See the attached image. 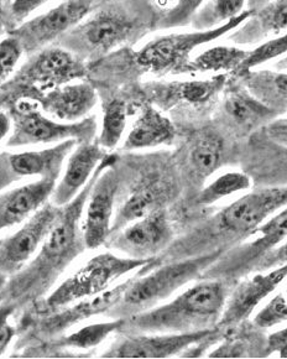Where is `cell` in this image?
I'll return each instance as SVG.
<instances>
[{
	"mask_svg": "<svg viewBox=\"0 0 287 359\" xmlns=\"http://www.w3.org/2000/svg\"><path fill=\"white\" fill-rule=\"evenodd\" d=\"M8 32V25H6V11L0 8V36Z\"/></svg>",
	"mask_w": 287,
	"mask_h": 359,
	"instance_id": "45",
	"label": "cell"
},
{
	"mask_svg": "<svg viewBox=\"0 0 287 359\" xmlns=\"http://www.w3.org/2000/svg\"><path fill=\"white\" fill-rule=\"evenodd\" d=\"M13 133L6 142L9 148L36 144L61 143L74 139L77 143L93 142L97 134L94 116H85L80 122H56L43 114L38 102L22 98L6 107Z\"/></svg>",
	"mask_w": 287,
	"mask_h": 359,
	"instance_id": "7",
	"label": "cell"
},
{
	"mask_svg": "<svg viewBox=\"0 0 287 359\" xmlns=\"http://www.w3.org/2000/svg\"><path fill=\"white\" fill-rule=\"evenodd\" d=\"M15 312L16 309L11 304L0 302V355L6 353L15 337L16 328L10 323V317Z\"/></svg>",
	"mask_w": 287,
	"mask_h": 359,
	"instance_id": "39",
	"label": "cell"
},
{
	"mask_svg": "<svg viewBox=\"0 0 287 359\" xmlns=\"http://www.w3.org/2000/svg\"><path fill=\"white\" fill-rule=\"evenodd\" d=\"M222 254L223 250H214L193 258L178 259L164 266L154 268L153 271L150 269L154 265L145 266L128 286L122 300L118 302L115 307H119V310L115 313L120 316L129 313L132 316L165 302L176 291L204 274Z\"/></svg>",
	"mask_w": 287,
	"mask_h": 359,
	"instance_id": "4",
	"label": "cell"
},
{
	"mask_svg": "<svg viewBox=\"0 0 287 359\" xmlns=\"http://www.w3.org/2000/svg\"><path fill=\"white\" fill-rule=\"evenodd\" d=\"M224 111L233 124L244 130L254 129L279 116L250 95L244 86H235L225 93Z\"/></svg>",
	"mask_w": 287,
	"mask_h": 359,
	"instance_id": "25",
	"label": "cell"
},
{
	"mask_svg": "<svg viewBox=\"0 0 287 359\" xmlns=\"http://www.w3.org/2000/svg\"><path fill=\"white\" fill-rule=\"evenodd\" d=\"M246 355V347L240 341H228L208 354V358H240Z\"/></svg>",
	"mask_w": 287,
	"mask_h": 359,
	"instance_id": "40",
	"label": "cell"
},
{
	"mask_svg": "<svg viewBox=\"0 0 287 359\" xmlns=\"http://www.w3.org/2000/svg\"><path fill=\"white\" fill-rule=\"evenodd\" d=\"M245 50L233 46H216L191 58L186 67V74H207V72H233L235 74L244 58Z\"/></svg>",
	"mask_w": 287,
	"mask_h": 359,
	"instance_id": "29",
	"label": "cell"
},
{
	"mask_svg": "<svg viewBox=\"0 0 287 359\" xmlns=\"http://www.w3.org/2000/svg\"><path fill=\"white\" fill-rule=\"evenodd\" d=\"M245 0H206L191 24L196 30H209L220 27L235 16L240 15L244 9Z\"/></svg>",
	"mask_w": 287,
	"mask_h": 359,
	"instance_id": "32",
	"label": "cell"
},
{
	"mask_svg": "<svg viewBox=\"0 0 287 359\" xmlns=\"http://www.w3.org/2000/svg\"><path fill=\"white\" fill-rule=\"evenodd\" d=\"M61 208L46 202L18 232L0 239V274H16L31 260L59 218Z\"/></svg>",
	"mask_w": 287,
	"mask_h": 359,
	"instance_id": "11",
	"label": "cell"
},
{
	"mask_svg": "<svg viewBox=\"0 0 287 359\" xmlns=\"http://www.w3.org/2000/svg\"><path fill=\"white\" fill-rule=\"evenodd\" d=\"M287 41L286 35L267 40L266 43H261L260 46L254 48L253 51H246L243 61L240 62L239 67L235 71V76L241 77L243 74L255 69L260 65L266 64L274 58L280 57L286 53Z\"/></svg>",
	"mask_w": 287,
	"mask_h": 359,
	"instance_id": "34",
	"label": "cell"
},
{
	"mask_svg": "<svg viewBox=\"0 0 287 359\" xmlns=\"http://www.w3.org/2000/svg\"><path fill=\"white\" fill-rule=\"evenodd\" d=\"M286 0H272L267 6L253 13L245 20V27L232 39L238 43H251L260 39L281 34L286 30Z\"/></svg>",
	"mask_w": 287,
	"mask_h": 359,
	"instance_id": "26",
	"label": "cell"
},
{
	"mask_svg": "<svg viewBox=\"0 0 287 359\" xmlns=\"http://www.w3.org/2000/svg\"><path fill=\"white\" fill-rule=\"evenodd\" d=\"M287 330L282 328L276 332H272L267 339L265 344V355L272 353H277L280 355V358L286 359V347H287Z\"/></svg>",
	"mask_w": 287,
	"mask_h": 359,
	"instance_id": "41",
	"label": "cell"
},
{
	"mask_svg": "<svg viewBox=\"0 0 287 359\" xmlns=\"http://www.w3.org/2000/svg\"><path fill=\"white\" fill-rule=\"evenodd\" d=\"M48 0H14L8 8H1L6 11V25L8 32L19 27L27 16L31 15L32 13L38 11L43 4H46Z\"/></svg>",
	"mask_w": 287,
	"mask_h": 359,
	"instance_id": "38",
	"label": "cell"
},
{
	"mask_svg": "<svg viewBox=\"0 0 287 359\" xmlns=\"http://www.w3.org/2000/svg\"><path fill=\"white\" fill-rule=\"evenodd\" d=\"M159 258H135L118 257L113 253L98 254L88 260L75 274L56 287L45 300L32 304L34 312L43 316L51 312L59 311L74 302L98 295L112 287L114 281L132 271L149 265H160Z\"/></svg>",
	"mask_w": 287,
	"mask_h": 359,
	"instance_id": "5",
	"label": "cell"
},
{
	"mask_svg": "<svg viewBox=\"0 0 287 359\" xmlns=\"http://www.w3.org/2000/svg\"><path fill=\"white\" fill-rule=\"evenodd\" d=\"M128 119V104L120 98H113L103 106V122L97 143L102 148L112 150L122 139Z\"/></svg>",
	"mask_w": 287,
	"mask_h": 359,
	"instance_id": "31",
	"label": "cell"
},
{
	"mask_svg": "<svg viewBox=\"0 0 287 359\" xmlns=\"http://www.w3.org/2000/svg\"><path fill=\"white\" fill-rule=\"evenodd\" d=\"M106 154V149L102 148L97 142L77 144V148L67 161L62 179L53 189L51 195L53 205L64 207L72 201L90 181Z\"/></svg>",
	"mask_w": 287,
	"mask_h": 359,
	"instance_id": "19",
	"label": "cell"
},
{
	"mask_svg": "<svg viewBox=\"0 0 287 359\" xmlns=\"http://www.w3.org/2000/svg\"><path fill=\"white\" fill-rule=\"evenodd\" d=\"M287 320V302L285 294L274 296L254 317V325L259 328H270Z\"/></svg>",
	"mask_w": 287,
	"mask_h": 359,
	"instance_id": "36",
	"label": "cell"
},
{
	"mask_svg": "<svg viewBox=\"0 0 287 359\" xmlns=\"http://www.w3.org/2000/svg\"><path fill=\"white\" fill-rule=\"evenodd\" d=\"M0 302H1V296H0Z\"/></svg>",
	"mask_w": 287,
	"mask_h": 359,
	"instance_id": "48",
	"label": "cell"
},
{
	"mask_svg": "<svg viewBox=\"0 0 287 359\" xmlns=\"http://www.w3.org/2000/svg\"><path fill=\"white\" fill-rule=\"evenodd\" d=\"M225 79V74H217L212 79H192L158 86L153 88L154 101L162 108L175 106L178 103L202 106L223 90Z\"/></svg>",
	"mask_w": 287,
	"mask_h": 359,
	"instance_id": "24",
	"label": "cell"
},
{
	"mask_svg": "<svg viewBox=\"0 0 287 359\" xmlns=\"http://www.w3.org/2000/svg\"><path fill=\"white\" fill-rule=\"evenodd\" d=\"M223 153V142L214 133H203L192 144L188 164L197 179L204 180L218 169Z\"/></svg>",
	"mask_w": 287,
	"mask_h": 359,
	"instance_id": "28",
	"label": "cell"
},
{
	"mask_svg": "<svg viewBox=\"0 0 287 359\" xmlns=\"http://www.w3.org/2000/svg\"><path fill=\"white\" fill-rule=\"evenodd\" d=\"M270 1H272V0H248V6H249L248 11L255 13L261 8L267 6Z\"/></svg>",
	"mask_w": 287,
	"mask_h": 359,
	"instance_id": "44",
	"label": "cell"
},
{
	"mask_svg": "<svg viewBox=\"0 0 287 359\" xmlns=\"http://www.w3.org/2000/svg\"><path fill=\"white\" fill-rule=\"evenodd\" d=\"M206 3V0H176V4L167 9L160 20V27H183L190 24L193 15Z\"/></svg>",
	"mask_w": 287,
	"mask_h": 359,
	"instance_id": "35",
	"label": "cell"
},
{
	"mask_svg": "<svg viewBox=\"0 0 287 359\" xmlns=\"http://www.w3.org/2000/svg\"><path fill=\"white\" fill-rule=\"evenodd\" d=\"M10 116L6 111H0V142L10 132Z\"/></svg>",
	"mask_w": 287,
	"mask_h": 359,
	"instance_id": "43",
	"label": "cell"
},
{
	"mask_svg": "<svg viewBox=\"0 0 287 359\" xmlns=\"http://www.w3.org/2000/svg\"><path fill=\"white\" fill-rule=\"evenodd\" d=\"M175 135V126L170 119L156 107L145 103L130 128L122 148L125 150L156 148L170 144Z\"/></svg>",
	"mask_w": 287,
	"mask_h": 359,
	"instance_id": "23",
	"label": "cell"
},
{
	"mask_svg": "<svg viewBox=\"0 0 287 359\" xmlns=\"http://www.w3.org/2000/svg\"><path fill=\"white\" fill-rule=\"evenodd\" d=\"M117 154H106L80 194L61 208L59 218L45 238L35 258L16 274L11 275L0 291L1 302L15 307L31 306L40 302L59 280L64 270L85 250L82 234V215L85 202L98 176L109 166L117 165Z\"/></svg>",
	"mask_w": 287,
	"mask_h": 359,
	"instance_id": "1",
	"label": "cell"
},
{
	"mask_svg": "<svg viewBox=\"0 0 287 359\" xmlns=\"http://www.w3.org/2000/svg\"><path fill=\"white\" fill-rule=\"evenodd\" d=\"M77 144L69 139L43 150L0 154V192L25 177L59 179L64 160Z\"/></svg>",
	"mask_w": 287,
	"mask_h": 359,
	"instance_id": "14",
	"label": "cell"
},
{
	"mask_svg": "<svg viewBox=\"0 0 287 359\" xmlns=\"http://www.w3.org/2000/svg\"><path fill=\"white\" fill-rule=\"evenodd\" d=\"M93 0H64L51 11L22 22L8 32L22 45L27 55H34L50 43H56L59 36L80 24L88 15Z\"/></svg>",
	"mask_w": 287,
	"mask_h": 359,
	"instance_id": "10",
	"label": "cell"
},
{
	"mask_svg": "<svg viewBox=\"0 0 287 359\" xmlns=\"http://www.w3.org/2000/svg\"><path fill=\"white\" fill-rule=\"evenodd\" d=\"M24 55L22 45L15 37L9 36L0 41V87L10 79L16 65Z\"/></svg>",
	"mask_w": 287,
	"mask_h": 359,
	"instance_id": "37",
	"label": "cell"
},
{
	"mask_svg": "<svg viewBox=\"0 0 287 359\" xmlns=\"http://www.w3.org/2000/svg\"><path fill=\"white\" fill-rule=\"evenodd\" d=\"M172 194V186L160 177L146 180L134 189L127 201L118 210L112 231H118L129 223L138 221L150 212L164 208Z\"/></svg>",
	"mask_w": 287,
	"mask_h": 359,
	"instance_id": "22",
	"label": "cell"
},
{
	"mask_svg": "<svg viewBox=\"0 0 287 359\" xmlns=\"http://www.w3.org/2000/svg\"><path fill=\"white\" fill-rule=\"evenodd\" d=\"M127 320L119 317L113 321L106 323H92L85 327L77 330L69 336L59 338L53 342L55 347H64V348L87 349L96 348L103 344L106 338L113 333H117L125 327Z\"/></svg>",
	"mask_w": 287,
	"mask_h": 359,
	"instance_id": "30",
	"label": "cell"
},
{
	"mask_svg": "<svg viewBox=\"0 0 287 359\" xmlns=\"http://www.w3.org/2000/svg\"><path fill=\"white\" fill-rule=\"evenodd\" d=\"M253 13L244 11L223 25L209 30L175 32L151 40L135 53L136 64L155 74H186L195 48L217 40L239 27Z\"/></svg>",
	"mask_w": 287,
	"mask_h": 359,
	"instance_id": "8",
	"label": "cell"
},
{
	"mask_svg": "<svg viewBox=\"0 0 287 359\" xmlns=\"http://www.w3.org/2000/svg\"><path fill=\"white\" fill-rule=\"evenodd\" d=\"M6 281H8V276L0 274V291L3 290V287L6 286Z\"/></svg>",
	"mask_w": 287,
	"mask_h": 359,
	"instance_id": "47",
	"label": "cell"
},
{
	"mask_svg": "<svg viewBox=\"0 0 287 359\" xmlns=\"http://www.w3.org/2000/svg\"><path fill=\"white\" fill-rule=\"evenodd\" d=\"M243 86L258 101L276 114L286 111V74L272 71H249L243 74Z\"/></svg>",
	"mask_w": 287,
	"mask_h": 359,
	"instance_id": "27",
	"label": "cell"
},
{
	"mask_svg": "<svg viewBox=\"0 0 287 359\" xmlns=\"http://www.w3.org/2000/svg\"><path fill=\"white\" fill-rule=\"evenodd\" d=\"M119 182L115 165L106 168L94 182L85 202V219L80 226L85 249H98L109 239Z\"/></svg>",
	"mask_w": 287,
	"mask_h": 359,
	"instance_id": "15",
	"label": "cell"
},
{
	"mask_svg": "<svg viewBox=\"0 0 287 359\" xmlns=\"http://www.w3.org/2000/svg\"><path fill=\"white\" fill-rule=\"evenodd\" d=\"M170 219L164 208L150 212L122 231L117 244L135 258H150L172 241Z\"/></svg>",
	"mask_w": 287,
	"mask_h": 359,
	"instance_id": "17",
	"label": "cell"
},
{
	"mask_svg": "<svg viewBox=\"0 0 287 359\" xmlns=\"http://www.w3.org/2000/svg\"><path fill=\"white\" fill-rule=\"evenodd\" d=\"M133 29V22L127 16L117 11H102L64 32L56 41V46L85 61L127 41Z\"/></svg>",
	"mask_w": 287,
	"mask_h": 359,
	"instance_id": "9",
	"label": "cell"
},
{
	"mask_svg": "<svg viewBox=\"0 0 287 359\" xmlns=\"http://www.w3.org/2000/svg\"><path fill=\"white\" fill-rule=\"evenodd\" d=\"M6 104H8V98H6V95L3 92H0V109L6 108Z\"/></svg>",
	"mask_w": 287,
	"mask_h": 359,
	"instance_id": "46",
	"label": "cell"
},
{
	"mask_svg": "<svg viewBox=\"0 0 287 359\" xmlns=\"http://www.w3.org/2000/svg\"><path fill=\"white\" fill-rule=\"evenodd\" d=\"M87 74L88 66L75 53L59 46H46L31 55L27 64L0 87V92L8 98L6 107L22 98L36 101L45 92L85 79Z\"/></svg>",
	"mask_w": 287,
	"mask_h": 359,
	"instance_id": "6",
	"label": "cell"
},
{
	"mask_svg": "<svg viewBox=\"0 0 287 359\" xmlns=\"http://www.w3.org/2000/svg\"><path fill=\"white\" fill-rule=\"evenodd\" d=\"M140 270H139V273H140ZM136 275L129 278L128 280L124 281L119 285L106 289V291H103L98 295L85 297V299L71 304L69 306L61 309L59 311L38 316L41 318L38 320L36 326L34 327V338L51 339V338L57 337L59 334L66 332L67 330L74 327L76 325L90 320L92 317L109 313L114 307L117 306L118 302L122 300L124 292L128 289V286L132 284V281L135 279Z\"/></svg>",
	"mask_w": 287,
	"mask_h": 359,
	"instance_id": "12",
	"label": "cell"
},
{
	"mask_svg": "<svg viewBox=\"0 0 287 359\" xmlns=\"http://www.w3.org/2000/svg\"><path fill=\"white\" fill-rule=\"evenodd\" d=\"M287 212L285 208L274 213L272 218H267L260 224L255 232L254 241L245 243L241 247L233 249L232 255L227 257L224 262L225 268L224 274L240 275L254 268L256 262L265 258L267 253L276 247L277 244L285 242L286 239Z\"/></svg>",
	"mask_w": 287,
	"mask_h": 359,
	"instance_id": "18",
	"label": "cell"
},
{
	"mask_svg": "<svg viewBox=\"0 0 287 359\" xmlns=\"http://www.w3.org/2000/svg\"><path fill=\"white\" fill-rule=\"evenodd\" d=\"M251 180L243 172H225L212 181L207 187H204L198 196L197 202L202 206H209L222 198L234 195L241 191L249 190Z\"/></svg>",
	"mask_w": 287,
	"mask_h": 359,
	"instance_id": "33",
	"label": "cell"
},
{
	"mask_svg": "<svg viewBox=\"0 0 287 359\" xmlns=\"http://www.w3.org/2000/svg\"><path fill=\"white\" fill-rule=\"evenodd\" d=\"M267 132L274 142H276L280 145L284 144V147L286 145V119L285 118L270 121Z\"/></svg>",
	"mask_w": 287,
	"mask_h": 359,
	"instance_id": "42",
	"label": "cell"
},
{
	"mask_svg": "<svg viewBox=\"0 0 287 359\" xmlns=\"http://www.w3.org/2000/svg\"><path fill=\"white\" fill-rule=\"evenodd\" d=\"M286 187H266L241 196L204 223L188 237L198 245L196 253L223 250L222 243L233 239H245L255 232L269 217L286 206ZM186 241V242H187ZM200 255V254H198Z\"/></svg>",
	"mask_w": 287,
	"mask_h": 359,
	"instance_id": "3",
	"label": "cell"
},
{
	"mask_svg": "<svg viewBox=\"0 0 287 359\" xmlns=\"http://www.w3.org/2000/svg\"><path fill=\"white\" fill-rule=\"evenodd\" d=\"M55 179H40L0 195V232L31 217L52 195Z\"/></svg>",
	"mask_w": 287,
	"mask_h": 359,
	"instance_id": "21",
	"label": "cell"
},
{
	"mask_svg": "<svg viewBox=\"0 0 287 359\" xmlns=\"http://www.w3.org/2000/svg\"><path fill=\"white\" fill-rule=\"evenodd\" d=\"M286 274V265H281L272 271L259 273L241 281L230 297H227L216 328L225 331L244 323L260 302L276 290L277 286L285 280Z\"/></svg>",
	"mask_w": 287,
	"mask_h": 359,
	"instance_id": "16",
	"label": "cell"
},
{
	"mask_svg": "<svg viewBox=\"0 0 287 359\" xmlns=\"http://www.w3.org/2000/svg\"><path fill=\"white\" fill-rule=\"evenodd\" d=\"M227 296L223 281L206 279L167 304L132 315L127 323L134 332L140 333H185L214 328Z\"/></svg>",
	"mask_w": 287,
	"mask_h": 359,
	"instance_id": "2",
	"label": "cell"
},
{
	"mask_svg": "<svg viewBox=\"0 0 287 359\" xmlns=\"http://www.w3.org/2000/svg\"><path fill=\"white\" fill-rule=\"evenodd\" d=\"M41 111L59 122H80L97 106L98 95L88 82L59 86L45 92L36 101Z\"/></svg>",
	"mask_w": 287,
	"mask_h": 359,
	"instance_id": "20",
	"label": "cell"
},
{
	"mask_svg": "<svg viewBox=\"0 0 287 359\" xmlns=\"http://www.w3.org/2000/svg\"><path fill=\"white\" fill-rule=\"evenodd\" d=\"M218 333L217 328L185 333H151L122 338L102 354V358H169Z\"/></svg>",
	"mask_w": 287,
	"mask_h": 359,
	"instance_id": "13",
	"label": "cell"
}]
</instances>
